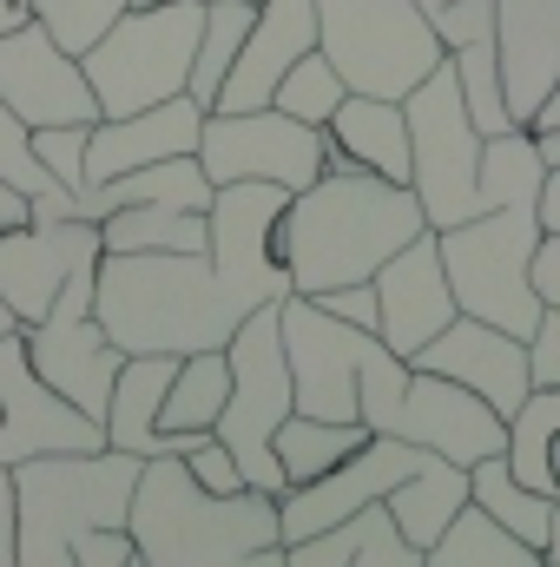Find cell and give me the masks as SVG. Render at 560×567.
Returning <instances> with one entry per match:
<instances>
[{
	"label": "cell",
	"mask_w": 560,
	"mask_h": 567,
	"mask_svg": "<svg viewBox=\"0 0 560 567\" xmlns=\"http://www.w3.org/2000/svg\"><path fill=\"white\" fill-rule=\"evenodd\" d=\"M258 303L218 278L205 251H100L93 323L120 357H191L225 350Z\"/></svg>",
	"instance_id": "obj_1"
},
{
	"label": "cell",
	"mask_w": 560,
	"mask_h": 567,
	"mask_svg": "<svg viewBox=\"0 0 560 567\" xmlns=\"http://www.w3.org/2000/svg\"><path fill=\"white\" fill-rule=\"evenodd\" d=\"M428 231L416 192L376 172H317V185L290 192L283 212V271L297 297L330 284H363L390 251Z\"/></svg>",
	"instance_id": "obj_2"
},
{
	"label": "cell",
	"mask_w": 560,
	"mask_h": 567,
	"mask_svg": "<svg viewBox=\"0 0 560 567\" xmlns=\"http://www.w3.org/2000/svg\"><path fill=\"white\" fill-rule=\"evenodd\" d=\"M126 528L145 567H283L278 495H205L178 455H145Z\"/></svg>",
	"instance_id": "obj_3"
},
{
	"label": "cell",
	"mask_w": 560,
	"mask_h": 567,
	"mask_svg": "<svg viewBox=\"0 0 560 567\" xmlns=\"http://www.w3.org/2000/svg\"><path fill=\"white\" fill-rule=\"evenodd\" d=\"M139 455L60 449L13 462V567H73V535L120 528L133 508Z\"/></svg>",
	"instance_id": "obj_4"
},
{
	"label": "cell",
	"mask_w": 560,
	"mask_h": 567,
	"mask_svg": "<svg viewBox=\"0 0 560 567\" xmlns=\"http://www.w3.org/2000/svg\"><path fill=\"white\" fill-rule=\"evenodd\" d=\"M356 423L370 435H396L428 455H448L462 468L481 455H501V442H508V423L475 390L390 357L383 343H370V357L356 370Z\"/></svg>",
	"instance_id": "obj_5"
},
{
	"label": "cell",
	"mask_w": 560,
	"mask_h": 567,
	"mask_svg": "<svg viewBox=\"0 0 560 567\" xmlns=\"http://www.w3.org/2000/svg\"><path fill=\"white\" fill-rule=\"evenodd\" d=\"M198 27H205V7H198V0L126 7V13L80 53V73H86V86H93V100H100V120L145 113V106L185 93L191 53H198Z\"/></svg>",
	"instance_id": "obj_6"
},
{
	"label": "cell",
	"mask_w": 560,
	"mask_h": 567,
	"mask_svg": "<svg viewBox=\"0 0 560 567\" xmlns=\"http://www.w3.org/2000/svg\"><path fill=\"white\" fill-rule=\"evenodd\" d=\"M535 245H541V218L535 212H475V218L435 231L455 310L528 343L535 323H541V297H535V278H528Z\"/></svg>",
	"instance_id": "obj_7"
},
{
	"label": "cell",
	"mask_w": 560,
	"mask_h": 567,
	"mask_svg": "<svg viewBox=\"0 0 560 567\" xmlns=\"http://www.w3.org/2000/svg\"><path fill=\"white\" fill-rule=\"evenodd\" d=\"M317 53L350 93L403 100L422 73L442 66V40L416 0H317Z\"/></svg>",
	"instance_id": "obj_8"
},
{
	"label": "cell",
	"mask_w": 560,
	"mask_h": 567,
	"mask_svg": "<svg viewBox=\"0 0 560 567\" xmlns=\"http://www.w3.org/2000/svg\"><path fill=\"white\" fill-rule=\"evenodd\" d=\"M225 363H231V390H225V410H218L211 435L231 449L245 488L283 495V468H278V455H271V435H278V423L297 403H290V363H283V337H278V303H258L231 330Z\"/></svg>",
	"instance_id": "obj_9"
},
{
	"label": "cell",
	"mask_w": 560,
	"mask_h": 567,
	"mask_svg": "<svg viewBox=\"0 0 560 567\" xmlns=\"http://www.w3.org/2000/svg\"><path fill=\"white\" fill-rule=\"evenodd\" d=\"M403 120H409V192H416L428 231H448L462 218H475V165H481V133L462 106L455 66L442 53L435 73H422L403 93Z\"/></svg>",
	"instance_id": "obj_10"
},
{
	"label": "cell",
	"mask_w": 560,
	"mask_h": 567,
	"mask_svg": "<svg viewBox=\"0 0 560 567\" xmlns=\"http://www.w3.org/2000/svg\"><path fill=\"white\" fill-rule=\"evenodd\" d=\"M93 271L100 265H86V271H73V278L60 284V297L46 303V317L40 323H13L20 330V350H27V363H33V377L60 396V403H73L80 416H106V396H113V377H120V350L106 343V330L93 323Z\"/></svg>",
	"instance_id": "obj_11"
},
{
	"label": "cell",
	"mask_w": 560,
	"mask_h": 567,
	"mask_svg": "<svg viewBox=\"0 0 560 567\" xmlns=\"http://www.w3.org/2000/svg\"><path fill=\"white\" fill-rule=\"evenodd\" d=\"M330 158L323 126H303L278 106H251V113H205L198 126V165L211 185H238V178H258V185H283V192H303L317 185Z\"/></svg>",
	"instance_id": "obj_12"
},
{
	"label": "cell",
	"mask_w": 560,
	"mask_h": 567,
	"mask_svg": "<svg viewBox=\"0 0 560 567\" xmlns=\"http://www.w3.org/2000/svg\"><path fill=\"white\" fill-rule=\"evenodd\" d=\"M283 212H290V192L283 185H258V178L211 185V205H205V258L218 265V278L238 284L251 303L290 297Z\"/></svg>",
	"instance_id": "obj_13"
},
{
	"label": "cell",
	"mask_w": 560,
	"mask_h": 567,
	"mask_svg": "<svg viewBox=\"0 0 560 567\" xmlns=\"http://www.w3.org/2000/svg\"><path fill=\"white\" fill-rule=\"evenodd\" d=\"M278 337L283 363H290V403L297 416H323V423H356V370L370 357V330L336 323L330 310H317L310 297H278Z\"/></svg>",
	"instance_id": "obj_14"
},
{
	"label": "cell",
	"mask_w": 560,
	"mask_h": 567,
	"mask_svg": "<svg viewBox=\"0 0 560 567\" xmlns=\"http://www.w3.org/2000/svg\"><path fill=\"white\" fill-rule=\"evenodd\" d=\"M0 106L40 133V126H93L100 100L80 73V53H66L33 13L0 33Z\"/></svg>",
	"instance_id": "obj_15"
},
{
	"label": "cell",
	"mask_w": 560,
	"mask_h": 567,
	"mask_svg": "<svg viewBox=\"0 0 560 567\" xmlns=\"http://www.w3.org/2000/svg\"><path fill=\"white\" fill-rule=\"evenodd\" d=\"M86 265H100L93 218H20L0 231V303L13 310V323H40L60 284Z\"/></svg>",
	"instance_id": "obj_16"
},
{
	"label": "cell",
	"mask_w": 560,
	"mask_h": 567,
	"mask_svg": "<svg viewBox=\"0 0 560 567\" xmlns=\"http://www.w3.org/2000/svg\"><path fill=\"white\" fill-rule=\"evenodd\" d=\"M370 290H376V343L390 357H403V363L462 317L455 290H448V271H442V251H435V231H416L403 251H390L370 271Z\"/></svg>",
	"instance_id": "obj_17"
},
{
	"label": "cell",
	"mask_w": 560,
	"mask_h": 567,
	"mask_svg": "<svg viewBox=\"0 0 560 567\" xmlns=\"http://www.w3.org/2000/svg\"><path fill=\"white\" fill-rule=\"evenodd\" d=\"M60 449H106V429L93 416H80L73 403H60L27 350H20V330H0V468L27 462V455H60Z\"/></svg>",
	"instance_id": "obj_18"
},
{
	"label": "cell",
	"mask_w": 560,
	"mask_h": 567,
	"mask_svg": "<svg viewBox=\"0 0 560 567\" xmlns=\"http://www.w3.org/2000/svg\"><path fill=\"white\" fill-rule=\"evenodd\" d=\"M409 363L448 377V383H462V390H475L501 423H508V416L528 403V390H535V377H528V343L508 337V330H495V323H481V317H455L442 337L422 343Z\"/></svg>",
	"instance_id": "obj_19"
},
{
	"label": "cell",
	"mask_w": 560,
	"mask_h": 567,
	"mask_svg": "<svg viewBox=\"0 0 560 567\" xmlns=\"http://www.w3.org/2000/svg\"><path fill=\"white\" fill-rule=\"evenodd\" d=\"M310 47H317V0H258L251 33H245L238 60H231V73H225L211 113H251V106H271L283 66L303 60Z\"/></svg>",
	"instance_id": "obj_20"
},
{
	"label": "cell",
	"mask_w": 560,
	"mask_h": 567,
	"mask_svg": "<svg viewBox=\"0 0 560 567\" xmlns=\"http://www.w3.org/2000/svg\"><path fill=\"white\" fill-rule=\"evenodd\" d=\"M198 126H205V106L191 93H172L145 113H120V120H93L86 126V185H106L120 172H139L158 158H185L198 152ZM80 185V192H86Z\"/></svg>",
	"instance_id": "obj_21"
},
{
	"label": "cell",
	"mask_w": 560,
	"mask_h": 567,
	"mask_svg": "<svg viewBox=\"0 0 560 567\" xmlns=\"http://www.w3.org/2000/svg\"><path fill=\"white\" fill-rule=\"evenodd\" d=\"M495 60L515 126H528L560 80V0H495Z\"/></svg>",
	"instance_id": "obj_22"
},
{
	"label": "cell",
	"mask_w": 560,
	"mask_h": 567,
	"mask_svg": "<svg viewBox=\"0 0 560 567\" xmlns=\"http://www.w3.org/2000/svg\"><path fill=\"white\" fill-rule=\"evenodd\" d=\"M323 140H330L323 172H376L390 185H409V120H403V100L343 93V106L330 113Z\"/></svg>",
	"instance_id": "obj_23"
},
{
	"label": "cell",
	"mask_w": 560,
	"mask_h": 567,
	"mask_svg": "<svg viewBox=\"0 0 560 567\" xmlns=\"http://www.w3.org/2000/svg\"><path fill=\"white\" fill-rule=\"evenodd\" d=\"M178 357H126L120 377H113V396H106V449H126V455H165L158 442V403H165V383H172Z\"/></svg>",
	"instance_id": "obj_24"
},
{
	"label": "cell",
	"mask_w": 560,
	"mask_h": 567,
	"mask_svg": "<svg viewBox=\"0 0 560 567\" xmlns=\"http://www.w3.org/2000/svg\"><path fill=\"white\" fill-rule=\"evenodd\" d=\"M462 502H468V468L448 462V455H422L416 468L383 495V508H390V522H396V535L409 548H428L462 515Z\"/></svg>",
	"instance_id": "obj_25"
},
{
	"label": "cell",
	"mask_w": 560,
	"mask_h": 567,
	"mask_svg": "<svg viewBox=\"0 0 560 567\" xmlns=\"http://www.w3.org/2000/svg\"><path fill=\"white\" fill-rule=\"evenodd\" d=\"M225 390H231L225 350H191V357H178V370H172V383H165V403H158V442H165V455H178L191 435H205V429L218 423Z\"/></svg>",
	"instance_id": "obj_26"
},
{
	"label": "cell",
	"mask_w": 560,
	"mask_h": 567,
	"mask_svg": "<svg viewBox=\"0 0 560 567\" xmlns=\"http://www.w3.org/2000/svg\"><path fill=\"white\" fill-rule=\"evenodd\" d=\"M548 185V165L535 152L528 126H508L495 140H481V165H475V212H535Z\"/></svg>",
	"instance_id": "obj_27"
},
{
	"label": "cell",
	"mask_w": 560,
	"mask_h": 567,
	"mask_svg": "<svg viewBox=\"0 0 560 567\" xmlns=\"http://www.w3.org/2000/svg\"><path fill=\"white\" fill-rule=\"evenodd\" d=\"M422 567H548L541 548H528L521 535H508L495 515H481L475 502H462V515L422 548Z\"/></svg>",
	"instance_id": "obj_28"
},
{
	"label": "cell",
	"mask_w": 560,
	"mask_h": 567,
	"mask_svg": "<svg viewBox=\"0 0 560 567\" xmlns=\"http://www.w3.org/2000/svg\"><path fill=\"white\" fill-rule=\"evenodd\" d=\"M468 502H475L481 515H495L508 535H521L528 548H541V542H548V515H554V495H541V488L515 482L501 455H481V462H468Z\"/></svg>",
	"instance_id": "obj_29"
},
{
	"label": "cell",
	"mask_w": 560,
	"mask_h": 567,
	"mask_svg": "<svg viewBox=\"0 0 560 567\" xmlns=\"http://www.w3.org/2000/svg\"><path fill=\"white\" fill-rule=\"evenodd\" d=\"M370 442V429L363 423H323V416H283L278 435H271V455H278L283 468V488H297V482H317L323 468H336L343 455H356Z\"/></svg>",
	"instance_id": "obj_30"
},
{
	"label": "cell",
	"mask_w": 560,
	"mask_h": 567,
	"mask_svg": "<svg viewBox=\"0 0 560 567\" xmlns=\"http://www.w3.org/2000/svg\"><path fill=\"white\" fill-rule=\"evenodd\" d=\"M100 251H205V212L120 205L100 218Z\"/></svg>",
	"instance_id": "obj_31"
},
{
	"label": "cell",
	"mask_w": 560,
	"mask_h": 567,
	"mask_svg": "<svg viewBox=\"0 0 560 567\" xmlns=\"http://www.w3.org/2000/svg\"><path fill=\"white\" fill-rule=\"evenodd\" d=\"M251 13H258V0H205V27H198V53H191V80H185V93H191L205 113H211V100H218V86H225V73H231L245 33H251Z\"/></svg>",
	"instance_id": "obj_32"
},
{
	"label": "cell",
	"mask_w": 560,
	"mask_h": 567,
	"mask_svg": "<svg viewBox=\"0 0 560 567\" xmlns=\"http://www.w3.org/2000/svg\"><path fill=\"white\" fill-rule=\"evenodd\" d=\"M0 178L27 198V218H73V192L40 165V152H33V133L0 106Z\"/></svg>",
	"instance_id": "obj_33"
},
{
	"label": "cell",
	"mask_w": 560,
	"mask_h": 567,
	"mask_svg": "<svg viewBox=\"0 0 560 567\" xmlns=\"http://www.w3.org/2000/svg\"><path fill=\"white\" fill-rule=\"evenodd\" d=\"M343 93H350V86H343V73H336V66L310 47L303 60H290V66H283L271 106H278V113H290V120H303V126H330V113L343 106Z\"/></svg>",
	"instance_id": "obj_34"
},
{
	"label": "cell",
	"mask_w": 560,
	"mask_h": 567,
	"mask_svg": "<svg viewBox=\"0 0 560 567\" xmlns=\"http://www.w3.org/2000/svg\"><path fill=\"white\" fill-rule=\"evenodd\" d=\"M133 0H33V20L66 47V53H86Z\"/></svg>",
	"instance_id": "obj_35"
},
{
	"label": "cell",
	"mask_w": 560,
	"mask_h": 567,
	"mask_svg": "<svg viewBox=\"0 0 560 567\" xmlns=\"http://www.w3.org/2000/svg\"><path fill=\"white\" fill-rule=\"evenodd\" d=\"M350 528H356V542H350L343 567H422V548H409V542L396 535V522H390V508H383V502L356 508V515H350Z\"/></svg>",
	"instance_id": "obj_36"
},
{
	"label": "cell",
	"mask_w": 560,
	"mask_h": 567,
	"mask_svg": "<svg viewBox=\"0 0 560 567\" xmlns=\"http://www.w3.org/2000/svg\"><path fill=\"white\" fill-rule=\"evenodd\" d=\"M178 462L191 468V482L205 488V495H238L245 488V475H238V462H231V449L205 429V435H191L185 449H178Z\"/></svg>",
	"instance_id": "obj_37"
},
{
	"label": "cell",
	"mask_w": 560,
	"mask_h": 567,
	"mask_svg": "<svg viewBox=\"0 0 560 567\" xmlns=\"http://www.w3.org/2000/svg\"><path fill=\"white\" fill-rule=\"evenodd\" d=\"M33 152H40V165H46L66 192L86 185V126H40V133H33Z\"/></svg>",
	"instance_id": "obj_38"
},
{
	"label": "cell",
	"mask_w": 560,
	"mask_h": 567,
	"mask_svg": "<svg viewBox=\"0 0 560 567\" xmlns=\"http://www.w3.org/2000/svg\"><path fill=\"white\" fill-rule=\"evenodd\" d=\"M73 567H145V561H139L133 528L120 522V528H86V535H73Z\"/></svg>",
	"instance_id": "obj_39"
},
{
	"label": "cell",
	"mask_w": 560,
	"mask_h": 567,
	"mask_svg": "<svg viewBox=\"0 0 560 567\" xmlns=\"http://www.w3.org/2000/svg\"><path fill=\"white\" fill-rule=\"evenodd\" d=\"M310 303H317V310H330L336 323H356V330H370V337H376V290H370V278H363V284H330V290H317Z\"/></svg>",
	"instance_id": "obj_40"
},
{
	"label": "cell",
	"mask_w": 560,
	"mask_h": 567,
	"mask_svg": "<svg viewBox=\"0 0 560 567\" xmlns=\"http://www.w3.org/2000/svg\"><path fill=\"white\" fill-rule=\"evenodd\" d=\"M0 567H13V468H0Z\"/></svg>",
	"instance_id": "obj_41"
},
{
	"label": "cell",
	"mask_w": 560,
	"mask_h": 567,
	"mask_svg": "<svg viewBox=\"0 0 560 567\" xmlns=\"http://www.w3.org/2000/svg\"><path fill=\"white\" fill-rule=\"evenodd\" d=\"M535 218H541V231H554V238H560V172H548V185H541V205H535Z\"/></svg>",
	"instance_id": "obj_42"
},
{
	"label": "cell",
	"mask_w": 560,
	"mask_h": 567,
	"mask_svg": "<svg viewBox=\"0 0 560 567\" xmlns=\"http://www.w3.org/2000/svg\"><path fill=\"white\" fill-rule=\"evenodd\" d=\"M535 133V152H541V165L548 172H560V126H528Z\"/></svg>",
	"instance_id": "obj_43"
},
{
	"label": "cell",
	"mask_w": 560,
	"mask_h": 567,
	"mask_svg": "<svg viewBox=\"0 0 560 567\" xmlns=\"http://www.w3.org/2000/svg\"><path fill=\"white\" fill-rule=\"evenodd\" d=\"M20 218H27V198L0 178V231H7V225H20Z\"/></svg>",
	"instance_id": "obj_44"
},
{
	"label": "cell",
	"mask_w": 560,
	"mask_h": 567,
	"mask_svg": "<svg viewBox=\"0 0 560 567\" xmlns=\"http://www.w3.org/2000/svg\"><path fill=\"white\" fill-rule=\"evenodd\" d=\"M541 561L560 567V495H554V515H548V542H541Z\"/></svg>",
	"instance_id": "obj_45"
},
{
	"label": "cell",
	"mask_w": 560,
	"mask_h": 567,
	"mask_svg": "<svg viewBox=\"0 0 560 567\" xmlns=\"http://www.w3.org/2000/svg\"><path fill=\"white\" fill-rule=\"evenodd\" d=\"M27 13H33V0H0V33H7V27H20Z\"/></svg>",
	"instance_id": "obj_46"
},
{
	"label": "cell",
	"mask_w": 560,
	"mask_h": 567,
	"mask_svg": "<svg viewBox=\"0 0 560 567\" xmlns=\"http://www.w3.org/2000/svg\"><path fill=\"white\" fill-rule=\"evenodd\" d=\"M548 475H554V495H560V435L548 442Z\"/></svg>",
	"instance_id": "obj_47"
},
{
	"label": "cell",
	"mask_w": 560,
	"mask_h": 567,
	"mask_svg": "<svg viewBox=\"0 0 560 567\" xmlns=\"http://www.w3.org/2000/svg\"><path fill=\"white\" fill-rule=\"evenodd\" d=\"M0 330H13V310H7V303H0Z\"/></svg>",
	"instance_id": "obj_48"
},
{
	"label": "cell",
	"mask_w": 560,
	"mask_h": 567,
	"mask_svg": "<svg viewBox=\"0 0 560 567\" xmlns=\"http://www.w3.org/2000/svg\"><path fill=\"white\" fill-rule=\"evenodd\" d=\"M416 7H422V13H435V7H442V0H416Z\"/></svg>",
	"instance_id": "obj_49"
},
{
	"label": "cell",
	"mask_w": 560,
	"mask_h": 567,
	"mask_svg": "<svg viewBox=\"0 0 560 567\" xmlns=\"http://www.w3.org/2000/svg\"><path fill=\"white\" fill-rule=\"evenodd\" d=\"M198 7H205V0H198Z\"/></svg>",
	"instance_id": "obj_50"
}]
</instances>
